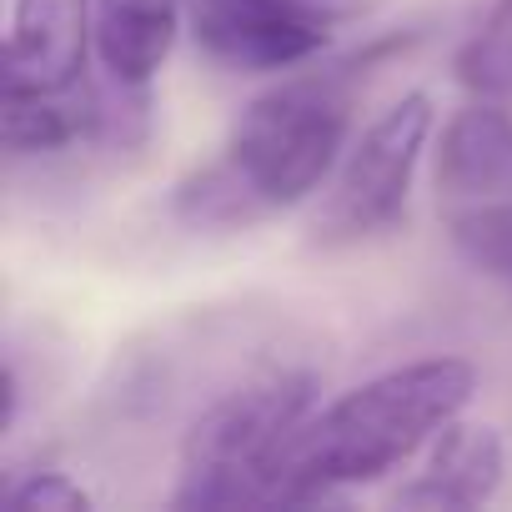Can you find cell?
Segmentation results:
<instances>
[{"label": "cell", "instance_id": "cell-8", "mask_svg": "<svg viewBox=\"0 0 512 512\" xmlns=\"http://www.w3.org/2000/svg\"><path fill=\"white\" fill-rule=\"evenodd\" d=\"M502 437L487 422L452 417L427 452V467L392 492L397 507H482L502 482Z\"/></svg>", "mask_w": 512, "mask_h": 512}, {"label": "cell", "instance_id": "cell-6", "mask_svg": "<svg viewBox=\"0 0 512 512\" xmlns=\"http://www.w3.org/2000/svg\"><path fill=\"white\" fill-rule=\"evenodd\" d=\"M91 0H16L6 31V96H61L86 81Z\"/></svg>", "mask_w": 512, "mask_h": 512}, {"label": "cell", "instance_id": "cell-11", "mask_svg": "<svg viewBox=\"0 0 512 512\" xmlns=\"http://www.w3.org/2000/svg\"><path fill=\"white\" fill-rule=\"evenodd\" d=\"M171 211L186 226H196V231H231V226H246L256 216H267L262 206L251 201V191L241 186V176L226 166V156L201 166V171H191L171 191Z\"/></svg>", "mask_w": 512, "mask_h": 512}, {"label": "cell", "instance_id": "cell-12", "mask_svg": "<svg viewBox=\"0 0 512 512\" xmlns=\"http://www.w3.org/2000/svg\"><path fill=\"white\" fill-rule=\"evenodd\" d=\"M447 226L462 262L512 292V201H472Z\"/></svg>", "mask_w": 512, "mask_h": 512}, {"label": "cell", "instance_id": "cell-7", "mask_svg": "<svg viewBox=\"0 0 512 512\" xmlns=\"http://www.w3.org/2000/svg\"><path fill=\"white\" fill-rule=\"evenodd\" d=\"M437 186L452 201H512V116L502 101L452 111L437 141Z\"/></svg>", "mask_w": 512, "mask_h": 512}, {"label": "cell", "instance_id": "cell-10", "mask_svg": "<svg viewBox=\"0 0 512 512\" xmlns=\"http://www.w3.org/2000/svg\"><path fill=\"white\" fill-rule=\"evenodd\" d=\"M11 156H51L86 136H101V91L86 81L61 96H0Z\"/></svg>", "mask_w": 512, "mask_h": 512}, {"label": "cell", "instance_id": "cell-4", "mask_svg": "<svg viewBox=\"0 0 512 512\" xmlns=\"http://www.w3.org/2000/svg\"><path fill=\"white\" fill-rule=\"evenodd\" d=\"M432 136V96L407 91L392 101L342 156L337 181L317 211V236L322 241H362L387 231L412 191L417 161Z\"/></svg>", "mask_w": 512, "mask_h": 512}, {"label": "cell", "instance_id": "cell-16", "mask_svg": "<svg viewBox=\"0 0 512 512\" xmlns=\"http://www.w3.org/2000/svg\"><path fill=\"white\" fill-rule=\"evenodd\" d=\"M16 417H21V377L16 367H6V417H0V432H16Z\"/></svg>", "mask_w": 512, "mask_h": 512}, {"label": "cell", "instance_id": "cell-2", "mask_svg": "<svg viewBox=\"0 0 512 512\" xmlns=\"http://www.w3.org/2000/svg\"><path fill=\"white\" fill-rule=\"evenodd\" d=\"M347 131L352 91L342 76H287L246 101L226 141V166L262 211H287L327 186V176L347 156Z\"/></svg>", "mask_w": 512, "mask_h": 512}, {"label": "cell", "instance_id": "cell-9", "mask_svg": "<svg viewBox=\"0 0 512 512\" xmlns=\"http://www.w3.org/2000/svg\"><path fill=\"white\" fill-rule=\"evenodd\" d=\"M91 21H96V61L106 81L146 91L176 46L181 0H96Z\"/></svg>", "mask_w": 512, "mask_h": 512}, {"label": "cell", "instance_id": "cell-14", "mask_svg": "<svg viewBox=\"0 0 512 512\" xmlns=\"http://www.w3.org/2000/svg\"><path fill=\"white\" fill-rule=\"evenodd\" d=\"M6 497L26 512H86L91 507V492L71 477V472H56V467H41V472H26L6 487Z\"/></svg>", "mask_w": 512, "mask_h": 512}, {"label": "cell", "instance_id": "cell-3", "mask_svg": "<svg viewBox=\"0 0 512 512\" xmlns=\"http://www.w3.org/2000/svg\"><path fill=\"white\" fill-rule=\"evenodd\" d=\"M317 382L282 372L211 402L181 442L176 507H251L272 502V462L312 412Z\"/></svg>", "mask_w": 512, "mask_h": 512}, {"label": "cell", "instance_id": "cell-1", "mask_svg": "<svg viewBox=\"0 0 512 512\" xmlns=\"http://www.w3.org/2000/svg\"><path fill=\"white\" fill-rule=\"evenodd\" d=\"M477 392V372L457 357H427L392 367L322 412H307L302 427L272 462V502H332L347 487L377 482L412 462Z\"/></svg>", "mask_w": 512, "mask_h": 512}, {"label": "cell", "instance_id": "cell-5", "mask_svg": "<svg viewBox=\"0 0 512 512\" xmlns=\"http://www.w3.org/2000/svg\"><path fill=\"white\" fill-rule=\"evenodd\" d=\"M196 46L231 71H292L332 41V21L282 0H186Z\"/></svg>", "mask_w": 512, "mask_h": 512}, {"label": "cell", "instance_id": "cell-15", "mask_svg": "<svg viewBox=\"0 0 512 512\" xmlns=\"http://www.w3.org/2000/svg\"><path fill=\"white\" fill-rule=\"evenodd\" d=\"M282 6H297V11L322 16V21H352L372 6V0H282Z\"/></svg>", "mask_w": 512, "mask_h": 512}, {"label": "cell", "instance_id": "cell-13", "mask_svg": "<svg viewBox=\"0 0 512 512\" xmlns=\"http://www.w3.org/2000/svg\"><path fill=\"white\" fill-rule=\"evenodd\" d=\"M457 81L477 101H512V0H497L477 36L457 51Z\"/></svg>", "mask_w": 512, "mask_h": 512}]
</instances>
